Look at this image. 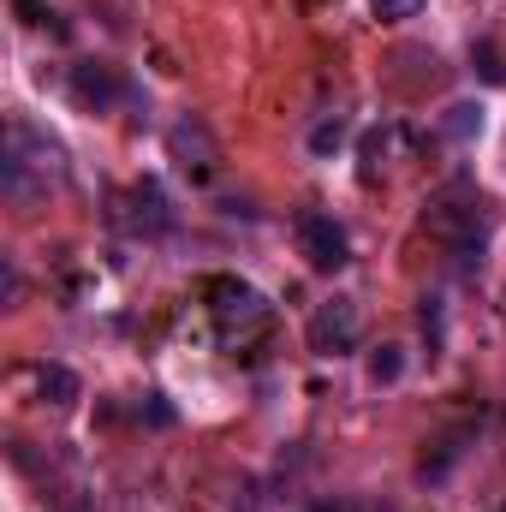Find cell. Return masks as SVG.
Here are the masks:
<instances>
[{
  "label": "cell",
  "mask_w": 506,
  "mask_h": 512,
  "mask_svg": "<svg viewBox=\"0 0 506 512\" xmlns=\"http://www.w3.org/2000/svg\"><path fill=\"white\" fill-rule=\"evenodd\" d=\"M370 12H376L381 24H405V18H417V12H423V0H376Z\"/></svg>",
  "instance_id": "obj_11"
},
{
  "label": "cell",
  "mask_w": 506,
  "mask_h": 512,
  "mask_svg": "<svg viewBox=\"0 0 506 512\" xmlns=\"http://www.w3.org/2000/svg\"><path fill=\"white\" fill-rule=\"evenodd\" d=\"M42 399H48V405H78V376H72L66 364H48V370H42Z\"/></svg>",
  "instance_id": "obj_6"
},
{
  "label": "cell",
  "mask_w": 506,
  "mask_h": 512,
  "mask_svg": "<svg viewBox=\"0 0 506 512\" xmlns=\"http://www.w3.org/2000/svg\"><path fill=\"white\" fill-rule=\"evenodd\" d=\"M441 126H447V137H459V143L477 137V131H483V102H453Z\"/></svg>",
  "instance_id": "obj_7"
},
{
  "label": "cell",
  "mask_w": 506,
  "mask_h": 512,
  "mask_svg": "<svg viewBox=\"0 0 506 512\" xmlns=\"http://www.w3.org/2000/svg\"><path fill=\"white\" fill-rule=\"evenodd\" d=\"M471 66L489 78V84H506V66H501V48L495 42H483V48H471Z\"/></svg>",
  "instance_id": "obj_10"
},
{
  "label": "cell",
  "mask_w": 506,
  "mask_h": 512,
  "mask_svg": "<svg viewBox=\"0 0 506 512\" xmlns=\"http://www.w3.org/2000/svg\"><path fill=\"white\" fill-rule=\"evenodd\" d=\"M12 12H18L24 24H48V18H54V12H48L42 0H12Z\"/></svg>",
  "instance_id": "obj_12"
},
{
  "label": "cell",
  "mask_w": 506,
  "mask_h": 512,
  "mask_svg": "<svg viewBox=\"0 0 506 512\" xmlns=\"http://www.w3.org/2000/svg\"><path fill=\"white\" fill-rule=\"evenodd\" d=\"M334 149H346V120H322L310 131V155H334Z\"/></svg>",
  "instance_id": "obj_9"
},
{
  "label": "cell",
  "mask_w": 506,
  "mask_h": 512,
  "mask_svg": "<svg viewBox=\"0 0 506 512\" xmlns=\"http://www.w3.org/2000/svg\"><path fill=\"white\" fill-rule=\"evenodd\" d=\"M358 334H364V316H358L352 298H328V304L310 316V352H316V358H340V352H352Z\"/></svg>",
  "instance_id": "obj_3"
},
{
  "label": "cell",
  "mask_w": 506,
  "mask_h": 512,
  "mask_svg": "<svg viewBox=\"0 0 506 512\" xmlns=\"http://www.w3.org/2000/svg\"><path fill=\"white\" fill-rule=\"evenodd\" d=\"M298 251L304 262L316 268V274H340L346 262H352V245H346V233H340V221L334 215H298Z\"/></svg>",
  "instance_id": "obj_4"
},
{
  "label": "cell",
  "mask_w": 506,
  "mask_h": 512,
  "mask_svg": "<svg viewBox=\"0 0 506 512\" xmlns=\"http://www.w3.org/2000/svg\"><path fill=\"white\" fill-rule=\"evenodd\" d=\"M405 376V352L399 346H381V352H370V382L376 387H393Z\"/></svg>",
  "instance_id": "obj_8"
},
{
  "label": "cell",
  "mask_w": 506,
  "mask_h": 512,
  "mask_svg": "<svg viewBox=\"0 0 506 512\" xmlns=\"http://www.w3.org/2000/svg\"><path fill=\"white\" fill-rule=\"evenodd\" d=\"M66 179V161H60V143H48L42 131L30 126H6V155H0V185L12 203H36L48 197V185Z\"/></svg>",
  "instance_id": "obj_1"
},
{
  "label": "cell",
  "mask_w": 506,
  "mask_h": 512,
  "mask_svg": "<svg viewBox=\"0 0 506 512\" xmlns=\"http://www.w3.org/2000/svg\"><path fill=\"white\" fill-rule=\"evenodd\" d=\"M209 316H215V328L233 340V334H256L262 322H268V298L245 286V280H209Z\"/></svg>",
  "instance_id": "obj_2"
},
{
  "label": "cell",
  "mask_w": 506,
  "mask_h": 512,
  "mask_svg": "<svg viewBox=\"0 0 506 512\" xmlns=\"http://www.w3.org/2000/svg\"><path fill=\"white\" fill-rule=\"evenodd\" d=\"M114 72L108 66H96V60H84V66H72V96L84 102V108H108L114 102Z\"/></svg>",
  "instance_id": "obj_5"
},
{
  "label": "cell",
  "mask_w": 506,
  "mask_h": 512,
  "mask_svg": "<svg viewBox=\"0 0 506 512\" xmlns=\"http://www.w3.org/2000/svg\"><path fill=\"white\" fill-rule=\"evenodd\" d=\"M66 512H84V507H66Z\"/></svg>",
  "instance_id": "obj_14"
},
{
  "label": "cell",
  "mask_w": 506,
  "mask_h": 512,
  "mask_svg": "<svg viewBox=\"0 0 506 512\" xmlns=\"http://www.w3.org/2000/svg\"><path fill=\"white\" fill-rule=\"evenodd\" d=\"M316 512H364V507H358L352 495H334V501H322V507H316Z\"/></svg>",
  "instance_id": "obj_13"
}]
</instances>
